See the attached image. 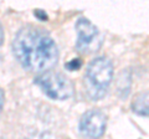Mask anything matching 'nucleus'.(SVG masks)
<instances>
[{"label":"nucleus","instance_id":"nucleus-9","mask_svg":"<svg viewBox=\"0 0 149 139\" xmlns=\"http://www.w3.org/2000/svg\"><path fill=\"white\" fill-rule=\"evenodd\" d=\"M3 41H4V31H3V27H1V25H0V46H1Z\"/></svg>","mask_w":149,"mask_h":139},{"label":"nucleus","instance_id":"nucleus-2","mask_svg":"<svg viewBox=\"0 0 149 139\" xmlns=\"http://www.w3.org/2000/svg\"><path fill=\"white\" fill-rule=\"evenodd\" d=\"M113 77V65L104 56L96 57L87 66L85 73L86 93L92 101L103 98Z\"/></svg>","mask_w":149,"mask_h":139},{"label":"nucleus","instance_id":"nucleus-6","mask_svg":"<svg viewBox=\"0 0 149 139\" xmlns=\"http://www.w3.org/2000/svg\"><path fill=\"white\" fill-rule=\"evenodd\" d=\"M132 109L134 113L144 117H149V91L142 92L134 98L132 103Z\"/></svg>","mask_w":149,"mask_h":139},{"label":"nucleus","instance_id":"nucleus-3","mask_svg":"<svg viewBox=\"0 0 149 139\" xmlns=\"http://www.w3.org/2000/svg\"><path fill=\"white\" fill-rule=\"evenodd\" d=\"M35 83L47 95L56 101H65L73 96V85L67 77L58 72L46 71L35 78Z\"/></svg>","mask_w":149,"mask_h":139},{"label":"nucleus","instance_id":"nucleus-5","mask_svg":"<svg viewBox=\"0 0 149 139\" xmlns=\"http://www.w3.org/2000/svg\"><path fill=\"white\" fill-rule=\"evenodd\" d=\"M107 117L100 109H91L82 115L80 120V131L86 138L97 139L106 131Z\"/></svg>","mask_w":149,"mask_h":139},{"label":"nucleus","instance_id":"nucleus-4","mask_svg":"<svg viewBox=\"0 0 149 139\" xmlns=\"http://www.w3.org/2000/svg\"><path fill=\"white\" fill-rule=\"evenodd\" d=\"M76 49L81 54H92L100 50L102 42H103V36L88 19L80 17L76 22Z\"/></svg>","mask_w":149,"mask_h":139},{"label":"nucleus","instance_id":"nucleus-7","mask_svg":"<svg viewBox=\"0 0 149 139\" xmlns=\"http://www.w3.org/2000/svg\"><path fill=\"white\" fill-rule=\"evenodd\" d=\"M66 67L68 70H71V71H74V70H78L81 67V60H71L67 65Z\"/></svg>","mask_w":149,"mask_h":139},{"label":"nucleus","instance_id":"nucleus-8","mask_svg":"<svg viewBox=\"0 0 149 139\" xmlns=\"http://www.w3.org/2000/svg\"><path fill=\"white\" fill-rule=\"evenodd\" d=\"M4 101H5V96H4V92H3V90L0 88V112H1V109H3Z\"/></svg>","mask_w":149,"mask_h":139},{"label":"nucleus","instance_id":"nucleus-1","mask_svg":"<svg viewBox=\"0 0 149 139\" xmlns=\"http://www.w3.org/2000/svg\"><path fill=\"white\" fill-rule=\"evenodd\" d=\"M13 50L21 66L32 72L49 71L58 60V50L52 38L34 26L19 30L13 41Z\"/></svg>","mask_w":149,"mask_h":139}]
</instances>
